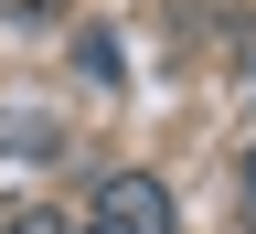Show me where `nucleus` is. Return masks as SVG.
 <instances>
[{"mask_svg":"<svg viewBox=\"0 0 256 234\" xmlns=\"http://www.w3.org/2000/svg\"><path fill=\"white\" fill-rule=\"evenodd\" d=\"M75 64H86L96 85H118V43H107V32H86V43H75Z\"/></svg>","mask_w":256,"mask_h":234,"instance_id":"obj_2","label":"nucleus"},{"mask_svg":"<svg viewBox=\"0 0 256 234\" xmlns=\"http://www.w3.org/2000/svg\"><path fill=\"white\" fill-rule=\"evenodd\" d=\"M0 234H75V224H64V213H43V203H22V213L0 224Z\"/></svg>","mask_w":256,"mask_h":234,"instance_id":"obj_3","label":"nucleus"},{"mask_svg":"<svg viewBox=\"0 0 256 234\" xmlns=\"http://www.w3.org/2000/svg\"><path fill=\"white\" fill-rule=\"evenodd\" d=\"M246 224H256V149H246Z\"/></svg>","mask_w":256,"mask_h":234,"instance_id":"obj_4","label":"nucleus"},{"mask_svg":"<svg viewBox=\"0 0 256 234\" xmlns=\"http://www.w3.org/2000/svg\"><path fill=\"white\" fill-rule=\"evenodd\" d=\"M11 11H64V0H11Z\"/></svg>","mask_w":256,"mask_h":234,"instance_id":"obj_5","label":"nucleus"},{"mask_svg":"<svg viewBox=\"0 0 256 234\" xmlns=\"http://www.w3.org/2000/svg\"><path fill=\"white\" fill-rule=\"evenodd\" d=\"M86 224H96V234H171L182 213H171V181H150V171H118V181L86 203Z\"/></svg>","mask_w":256,"mask_h":234,"instance_id":"obj_1","label":"nucleus"},{"mask_svg":"<svg viewBox=\"0 0 256 234\" xmlns=\"http://www.w3.org/2000/svg\"><path fill=\"white\" fill-rule=\"evenodd\" d=\"M86 234H96V224H86Z\"/></svg>","mask_w":256,"mask_h":234,"instance_id":"obj_6","label":"nucleus"}]
</instances>
